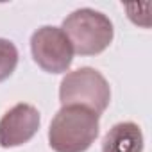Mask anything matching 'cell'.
Here are the masks:
<instances>
[{
    "mask_svg": "<svg viewBox=\"0 0 152 152\" xmlns=\"http://www.w3.org/2000/svg\"><path fill=\"white\" fill-rule=\"evenodd\" d=\"M100 116L83 106H63L50 122L48 145L54 152H86L99 136Z\"/></svg>",
    "mask_w": 152,
    "mask_h": 152,
    "instance_id": "6da1fadb",
    "label": "cell"
},
{
    "mask_svg": "<svg viewBox=\"0 0 152 152\" xmlns=\"http://www.w3.org/2000/svg\"><path fill=\"white\" fill-rule=\"evenodd\" d=\"M61 31L66 34L73 54L79 56H97L104 52L115 36L111 20L104 13L90 7H83L68 15Z\"/></svg>",
    "mask_w": 152,
    "mask_h": 152,
    "instance_id": "7a4b0ae2",
    "label": "cell"
},
{
    "mask_svg": "<svg viewBox=\"0 0 152 152\" xmlns=\"http://www.w3.org/2000/svg\"><path fill=\"white\" fill-rule=\"evenodd\" d=\"M111 90L106 77L95 68L83 66L66 73L59 86L61 106H83L99 116L107 109Z\"/></svg>",
    "mask_w": 152,
    "mask_h": 152,
    "instance_id": "3957f363",
    "label": "cell"
},
{
    "mask_svg": "<svg viewBox=\"0 0 152 152\" xmlns=\"http://www.w3.org/2000/svg\"><path fill=\"white\" fill-rule=\"evenodd\" d=\"M31 52L38 66L48 73H63L73 61V48L66 34L54 25L39 27L31 36Z\"/></svg>",
    "mask_w": 152,
    "mask_h": 152,
    "instance_id": "277c9868",
    "label": "cell"
},
{
    "mask_svg": "<svg viewBox=\"0 0 152 152\" xmlns=\"http://www.w3.org/2000/svg\"><path fill=\"white\" fill-rule=\"evenodd\" d=\"M39 111L31 104L13 106L0 118V147L13 148L27 143L39 129Z\"/></svg>",
    "mask_w": 152,
    "mask_h": 152,
    "instance_id": "5b68a950",
    "label": "cell"
},
{
    "mask_svg": "<svg viewBox=\"0 0 152 152\" xmlns=\"http://www.w3.org/2000/svg\"><path fill=\"white\" fill-rule=\"evenodd\" d=\"M102 152H143L141 129L134 122L113 125L102 140Z\"/></svg>",
    "mask_w": 152,
    "mask_h": 152,
    "instance_id": "8992f818",
    "label": "cell"
},
{
    "mask_svg": "<svg viewBox=\"0 0 152 152\" xmlns=\"http://www.w3.org/2000/svg\"><path fill=\"white\" fill-rule=\"evenodd\" d=\"M18 64V48L13 41L0 38V83L11 77Z\"/></svg>",
    "mask_w": 152,
    "mask_h": 152,
    "instance_id": "52a82bcc",
    "label": "cell"
}]
</instances>
